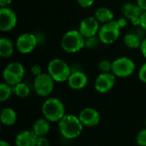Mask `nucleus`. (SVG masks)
Listing matches in <instances>:
<instances>
[{
	"mask_svg": "<svg viewBox=\"0 0 146 146\" xmlns=\"http://www.w3.org/2000/svg\"><path fill=\"white\" fill-rule=\"evenodd\" d=\"M16 24L17 16L13 9L9 7L0 8V30L9 32L15 27Z\"/></svg>",
	"mask_w": 146,
	"mask_h": 146,
	"instance_id": "9b49d317",
	"label": "nucleus"
},
{
	"mask_svg": "<svg viewBox=\"0 0 146 146\" xmlns=\"http://www.w3.org/2000/svg\"><path fill=\"white\" fill-rule=\"evenodd\" d=\"M0 146H11L7 141H4V140H1L0 141Z\"/></svg>",
	"mask_w": 146,
	"mask_h": 146,
	"instance_id": "c9c22d12",
	"label": "nucleus"
},
{
	"mask_svg": "<svg viewBox=\"0 0 146 146\" xmlns=\"http://www.w3.org/2000/svg\"><path fill=\"white\" fill-rule=\"evenodd\" d=\"M100 43H101V41L98 35L90 37V38H86V47L90 50L96 49L97 47H98Z\"/></svg>",
	"mask_w": 146,
	"mask_h": 146,
	"instance_id": "b1692460",
	"label": "nucleus"
},
{
	"mask_svg": "<svg viewBox=\"0 0 146 146\" xmlns=\"http://www.w3.org/2000/svg\"><path fill=\"white\" fill-rule=\"evenodd\" d=\"M143 39L140 38L139 35L135 33H128L124 36L123 42L125 45L129 49H138L141 45Z\"/></svg>",
	"mask_w": 146,
	"mask_h": 146,
	"instance_id": "412c9836",
	"label": "nucleus"
},
{
	"mask_svg": "<svg viewBox=\"0 0 146 146\" xmlns=\"http://www.w3.org/2000/svg\"><path fill=\"white\" fill-rule=\"evenodd\" d=\"M55 87V80L48 73H42L36 76L33 80V89L37 95L48 97L51 94Z\"/></svg>",
	"mask_w": 146,
	"mask_h": 146,
	"instance_id": "6e6552de",
	"label": "nucleus"
},
{
	"mask_svg": "<svg viewBox=\"0 0 146 146\" xmlns=\"http://www.w3.org/2000/svg\"><path fill=\"white\" fill-rule=\"evenodd\" d=\"M38 38L34 33H23L15 40V48L21 54L33 52L38 45Z\"/></svg>",
	"mask_w": 146,
	"mask_h": 146,
	"instance_id": "1a4fd4ad",
	"label": "nucleus"
},
{
	"mask_svg": "<svg viewBox=\"0 0 146 146\" xmlns=\"http://www.w3.org/2000/svg\"><path fill=\"white\" fill-rule=\"evenodd\" d=\"M31 73L33 74V76H38L39 74H41L43 72H42V68L41 66H39L38 64H34L31 67Z\"/></svg>",
	"mask_w": 146,
	"mask_h": 146,
	"instance_id": "c85d7f7f",
	"label": "nucleus"
},
{
	"mask_svg": "<svg viewBox=\"0 0 146 146\" xmlns=\"http://www.w3.org/2000/svg\"><path fill=\"white\" fill-rule=\"evenodd\" d=\"M15 45L13 42L6 37H2L0 38V56L2 58H9L12 56Z\"/></svg>",
	"mask_w": 146,
	"mask_h": 146,
	"instance_id": "6ab92c4d",
	"label": "nucleus"
},
{
	"mask_svg": "<svg viewBox=\"0 0 146 146\" xmlns=\"http://www.w3.org/2000/svg\"><path fill=\"white\" fill-rule=\"evenodd\" d=\"M121 27L117 21L114 20L110 22L102 24L98 36L101 43L104 44H112L117 41L121 34Z\"/></svg>",
	"mask_w": 146,
	"mask_h": 146,
	"instance_id": "423d86ee",
	"label": "nucleus"
},
{
	"mask_svg": "<svg viewBox=\"0 0 146 146\" xmlns=\"http://www.w3.org/2000/svg\"><path fill=\"white\" fill-rule=\"evenodd\" d=\"M116 76L111 73L99 74L94 82V88L99 93H106L113 89L115 85Z\"/></svg>",
	"mask_w": 146,
	"mask_h": 146,
	"instance_id": "9d476101",
	"label": "nucleus"
},
{
	"mask_svg": "<svg viewBox=\"0 0 146 146\" xmlns=\"http://www.w3.org/2000/svg\"><path fill=\"white\" fill-rule=\"evenodd\" d=\"M136 142L139 146H146V128L139 131L137 134Z\"/></svg>",
	"mask_w": 146,
	"mask_h": 146,
	"instance_id": "a878e982",
	"label": "nucleus"
},
{
	"mask_svg": "<svg viewBox=\"0 0 146 146\" xmlns=\"http://www.w3.org/2000/svg\"><path fill=\"white\" fill-rule=\"evenodd\" d=\"M94 16L102 24H104V23H107L115 20V15L113 11L104 6L98 7L94 12Z\"/></svg>",
	"mask_w": 146,
	"mask_h": 146,
	"instance_id": "a211bd4d",
	"label": "nucleus"
},
{
	"mask_svg": "<svg viewBox=\"0 0 146 146\" xmlns=\"http://www.w3.org/2000/svg\"><path fill=\"white\" fill-rule=\"evenodd\" d=\"M139 26L140 27L146 31V10L142 13V15H140V20H139Z\"/></svg>",
	"mask_w": 146,
	"mask_h": 146,
	"instance_id": "7c9ffc66",
	"label": "nucleus"
},
{
	"mask_svg": "<svg viewBox=\"0 0 146 146\" xmlns=\"http://www.w3.org/2000/svg\"><path fill=\"white\" fill-rule=\"evenodd\" d=\"M139 49H140V51H141L142 56L146 59V38L142 40L141 45H140Z\"/></svg>",
	"mask_w": 146,
	"mask_h": 146,
	"instance_id": "2f4dec72",
	"label": "nucleus"
},
{
	"mask_svg": "<svg viewBox=\"0 0 146 146\" xmlns=\"http://www.w3.org/2000/svg\"><path fill=\"white\" fill-rule=\"evenodd\" d=\"M48 74L52 77L55 82L68 81L72 70L69 65L61 58H54L48 64Z\"/></svg>",
	"mask_w": 146,
	"mask_h": 146,
	"instance_id": "20e7f679",
	"label": "nucleus"
},
{
	"mask_svg": "<svg viewBox=\"0 0 146 146\" xmlns=\"http://www.w3.org/2000/svg\"><path fill=\"white\" fill-rule=\"evenodd\" d=\"M117 22H118L121 28H123V27H127V20L126 17H121V18L118 19Z\"/></svg>",
	"mask_w": 146,
	"mask_h": 146,
	"instance_id": "473e14b6",
	"label": "nucleus"
},
{
	"mask_svg": "<svg viewBox=\"0 0 146 146\" xmlns=\"http://www.w3.org/2000/svg\"><path fill=\"white\" fill-rule=\"evenodd\" d=\"M38 136L33 130H24L20 132L15 139L16 146H36Z\"/></svg>",
	"mask_w": 146,
	"mask_h": 146,
	"instance_id": "dca6fc26",
	"label": "nucleus"
},
{
	"mask_svg": "<svg viewBox=\"0 0 146 146\" xmlns=\"http://www.w3.org/2000/svg\"><path fill=\"white\" fill-rule=\"evenodd\" d=\"M61 47L67 53H77L86 47V38L79 30H69L62 37Z\"/></svg>",
	"mask_w": 146,
	"mask_h": 146,
	"instance_id": "f03ea898",
	"label": "nucleus"
},
{
	"mask_svg": "<svg viewBox=\"0 0 146 146\" xmlns=\"http://www.w3.org/2000/svg\"><path fill=\"white\" fill-rule=\"evenodd\" d=\"M96 0H77L78 4L81 7V8H89L91 6H92L94 4Z\"/></svg>",
	"mask_w": 146,
	"mask_h": 146,
	"instance_id": "cd10ccee",
	"label": "nucleus"
},
{
	"mask_svg": "<svg viewBox=\"0 0 146 146\" xmlns=\"http://www.w3.org/2000/svg\"><path fill=\"white\" fill-rule=\"evenodd\" d=\"M13 0H0V7H9L12 3Z\"/></svg>",
	"mask_w": 146,
	"mask_h": 146,
	"instance_id": "72a5a7b5",
	"label": "nucleus"
},
{
	"mask_svg": "<svg viewBox=\"0 0 146 146\" xmlns=\"http://www.w3.org/2000/svg\"><path fill=\"white\" fill-rule=\"evenodd\" d=\"M13 93V86L8 85L5 82L0 84V102L7 101Z\"/></svg>",
	"mask_w": 146,
	"mask_h": 146,
	"instance_id": "5701e85b",
	"label": "nucleus"
},
{
	"mask_svg": "<svg viewBox=\"0 0 146 146\" xmlns=\"http://www.w3.org/2000/svg\"><path fill=\"white\" fill-rule=\"evenodd\" d=\"M67 82L71 89L81 90L87 86L88 78L84 72L76 70V71H72Z\"/></svg>",
	"mask_w": 146,
	"mask_h": 146,
	"instance_id": "2eb2a0df",
	"label": "nucleus"
},
{
	"mask_svg": "<svg viewBox=\"0 0 146 146\" xmlns=\"http://www.w3.org/2000/svg\"><path fill=\"white\" fill-rule=\"evenodd\" d=\"M14 94L20 98H26L30 95V88L29 86L23 82H21L15 86H13Z\"/></svg>",
	"mask_w": 146,
	"mask_h": 146,
	"instance_id": "4be33fe9",
	"label": "nucleus"
},
{
	"mask_svg": "<svg viewBox=\"0 0 146 146\" xmlns=\"http://www.w3.org/2000/svg\"><path fill=\"white\" fill-rule=\"evenodd\" d=\"M36 146H50V141L46 138V136H44V137H38Z\"/></svg>",
	"mask_w": 146,
	"mask_h": 146,
	"instance_id": "c756f323",
	"label": "nucleus"
},
{
	"mask_svg": "<svg viewBox=\"0 0 146 146\" xmlns=\"http://www.w3.org/2000/svg\"><path fill=\"white\" fill-rule=\"evenodd\" d=\"M44 117L50 122H59L66 115L63 103L57 98H49L42 105Z\"/></svg>",
	"mask_w": 146,
	"mask_h": 146,
	"instance_id": "7ed1b4c3",
	"label": "nucleus"
},
{
	"mask_svg": "<svg viewBox=\"0 0 146 146\" xmlns=\"http://www.w3.org/2000/svg\"><path fill=\"white\" fill-rule=\"evenodd\" d=\"M145 126H146V120H145Z\"/></svg>",
	"mask_w": 146,
	"mask_h": 146,
	"instance_id": "e433bc0d",
	"label": "nucleus"
},
{
	"mask_svg": "<svg viewBox=\"0 0 146 146\" xmlns=\"http://www.w3.org/2000/svg\"><path fill=\"white\" fill-rule=\"evenodd\" d=\"M0 121L5 126H13L17 121L15 111L11 108H3L0 113Z\"/></svg>",
	"mask_w": 146,
	"mask_h": 146,
	"instance_id": "aec40b11",
	"label": "nucleus"
},
{
	"mask_svg": "<svg viewBox=\"0 0 146 146\" xmlns=\"http://www.w3.org/2000/svg\"><path fill=\"white\" fill-rule=\"evenodd\" d=\"M83 124L78 116L74 115H65L58 122V129L61 135L67 139L78 138L83 131Z\"/></svg>",
	"mask_w": 146,
	"mask_h": 146,
	"instance_id": "f257e3e1",
	"label": "nucleus"
},
{
	"mask_svg": "<svg viewBox=\"0 0 146 146\" xmlns=\"http://www.w3.org/2000/svg\"><path fill=\"white\" fill-rule=\"evenodd\" d=\"M135 62L129 57L121 56L112 62V73L116 77H129L135 72Z\"/></svg>",
	"mask_w": 146,
	"mask_h": 146,
	"instance_id": "0eeeda50",
	"label": "nucleus"
},
{
	"mask_svg": "<svg viewBox=\"0 0 146 146\" xmlns=\"http://www.w3.org/2000/svg\"><path fill=\"white\" fill-rule=\"evenodd\" d=\"M137 4L144 10H146V0H137Z\"/></svg>",
	"mask_w": 146,
	"mask_h": 146,
	"instance_id": "f704fd0d",
	"label": "nucleus"
},
{
	"mask_svg": "<svg viewBox=\"0 0 146 146\" xmlns=\"http://www.w3.org/2000/svg\"><path fill=\"white\" fill-rule=\"evenodd\" d=\"M121 11L127 19H130L133 25L139 26L140 15L144 10L138 5L133 3H126L122 5Z\"/></svg>",
	"mask_w": 146,
	"mask_h": 146,
	"instance_id": "4468645a",
	"label": "nucleus"
},
{
	"mask_svg": "<svg viewBox=\"0 0 146 146\" xmlns=\"http://www.w3.org/2000/svg\"><path fill=\"white\" fill-rule=\"evenodd\" d=\"M80 121L85 127H96L100 122V114L99 112L92 108H85L83 109L79 115Z\"/></svg>",
	"mask_w": 146,
	"mask_h": 146,
	"instance_id": "ddd939ff",
	"label": "nucleus"
},
{
	"mask_svg": "<svg viewBox=\"0 0 146 146\" xmlns=\"http://www.w3.org/2000/svg\"><path fill=\"white\" fill-rule=\"evenodd\" d=\"M50 130V124L48 120L44 118H39L33 125V131L38 137L46 136Z\"/></svg>",
	"mask_w": 146,
	"mask_h": 146,
	"instance_id": "f3484780",
	"label": "nucleus"
},
{
	"mask_svg": "<svg viewBox=\"0 0 146 146\" xmlns=\"http://www.w3.org/2000/svg\"><path fill=\"white\" fill-rule=\"evenodd\" d=\"M139 79L146 84V62L141 65L139 70Z\"/></svg>",
	"mask_w": 146,
	"mask_h": 146,
	"instance_id": "bb28decb",
	"label": "nucleus"
},
{
	"mask_svg": "<svg viewBox=\"0 0 146 146\" xmlns=\"http://www.w3.org/2000/svg\"><path fill=\"white\" fill-rule=\"evenodd\" d=\"M98 69L101 71V73H111L112 72V62L107 59H104L99 62Z\"/></svg>",
	"mask_w": 146,
	"mask_h": 146,
	"instance_id": "393cba45",
	"label": "nucleus"
},
{
	"mask_svg": "<svg viewBox=\"0 0 146 146\" xmlns=\"http://www.w3.org/2000/svg\"><path fill=\"white\" fill-rule=\"evenodd\" d=\"M25 74L24 66L18 62H13L9 63L3 70L2 75L3 81L11 86L21 82Z\"/></svg>",
	"mask_w": 146,
	"mask_h": 146,
	"instance_id": "39448f33",
	"label": "nucleus"
},
{
	"mask_svg": "<svg viewBox=\"0 0 146 146\" xmlns=\"http://www.w3.org/2000/svg\"><path fill=\"white\" fill-rule=\"evenodd\" d=\"M100 22L95 18V16L85 17L80 23L79 31L85 38H90L98 35L100 29Z\"/></svg>",
	"mask_w": 146,
	"mask_h": 146,
	"instance_id": "f8f14e48",
	"label": "nucleus"
}]
</instances>
